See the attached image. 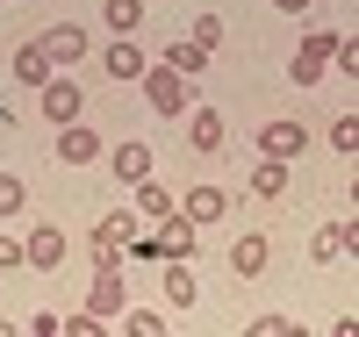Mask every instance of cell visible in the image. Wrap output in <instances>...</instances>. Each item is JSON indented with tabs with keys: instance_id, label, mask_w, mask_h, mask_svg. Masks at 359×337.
Instances as JSON below:
<instances>
[{
	"instance_id": "6da1fadb",
	"label": "cell",
	"mask_w": 359,
	"mask_h": 337,
	"mask_svg": "<svg viewBox=\"0 0 359 337\" xmlns=\"http://www.w3.org/2000/svg\"><path fill=\"white\" fill-rule=\"evenodd\" d=\"M137 86H144V101H151V115H187V108H194L187 79H180L172 65H151V72H144Z\"/></svg>"
},
{
	"instance_id": "7a4b0ae2",
	"label": "cell",
	"mask_w": 359,
	"mask_h": 337,
	"mask_svg": "<svg viewBox=\"0 0 359 337\" xmlns=\"http://www.w3.org/2000/svg\"><path fill=\"white\" fill-rule=\"evenodd\" d=\"M123 301H130V287H123V259H108V266L94 273V287H86V309H94L101 323H115V316H123Z\"/></svg>"
},
{
	"instance_id": "3957f363",
	"label": "cell",
	"mask_w": 359,
	"mask_h": 337,
	"mask_svg": "<svg viewBox=\"0 0 359 337\" xmlns=\"http://www.w3.org/2000/svg\"><path fill=\"white\" fill-rule=\"evenodd\" d=\"M331 43H338V36H323V29H316V36H302V50L287 57V79H294V86H316L323 72H331Z\"/></svg>"
},
{
	"instance_id": "277c9868",
	"label": "cell",
	"mask_w": 359,
	"mask_h": 337,
	"mask_svg": "<svg viewBox=\"0 0 359 337\" xmlns=\"http://www.w3.org/2000/svg\"><path fill=\"white\" fill-rule=\"evenodd\" d=\"M36 94H43V115L57 122V130H65V122H79V108H86V94H79V79H65V72H50V79L36 86Z\"/></svg>"
},
{
	"instance_id": "5b68a950",
	"label": "cell",
	"mask_w": 359,
	"mask_h": 337,
	"mask_svg": "<svg viewBox=\"0 0 359 337\" xmlns=\"http://www.w3.org/2000/svg\"><path fill=\"white\" fill-rule=\"evenodd\" d=\"M259 151H266V158H280V165H294V158H302V151H309V130H302V122H266V130H259Z\"/></svg>"
},
{
	"instance_id": "8992f818",
	"label": "cell",
	"mask_w": 359,
	"mask_h": 337,
	"mask_svg": "<svg viewBox=\"0 0 359 337\" xmlns=\"http://www.w3.org/2000/svg\"><path fill=\"white\" fill-rule=\"evenodd\" d=\"M137 230H144V223L123 216V208H115V216H101V230H94V259H101V266H108V259H123L130 244H137Z\"/></svg>"
},
{
	"instance_id": "52a82bcc",
	"label": "cell",
	"mask_w": 359,
	"mask_h": 337,
	"mask_svg": "<svg viewBox=\"0 0 359 337\" xmlns=\"http://www.w3.org/2000/svg\"><path fill=\"white\" fill-rule=\"evenodd\" d=\"M101 72H108V79H130V86H137L144 72H151V57H144L130 36H108V50H101Z\"/></svg>"
},
{
	"instance_id": "ba28073f",
	"label": "cell",
	"mask_w": 359,
	"mask_h": 337,
	"mask_svg": "<svg viewBox=\"0 0 359 337\" xmlns=\"http://www.w3.org/2000/svg\"><path fill=\"white\" fill-rule=\"evenodd\" d=\"M180 216H187L194 230H208V223H223V216H230V194L201 179V187H187V201H180Z\"/></svg>"
},
{
	"instance_id": "9c48e42d",
	"label": "cell",
	"mask_w": 359,
	"mask_h": 337,
	"mask_svg": "<svg viewBox=\"0 0 359 337\" xmlns=\"http://www.w3.org/2000/svg\"><path fill=\"white\" fill-rule=\"evenodd\" d=\"M57 158H65V165H94V158H101V130L65 122V130H57Z\"/></svg>"
},
{
	"instance_id": "30bf717a",
	"label": "cell",
	"mask_w": 359,
	"mask_h": 337,
	"mask_svg": "<svg viewBox=\"0 0 359 337\" xmlns=\"http://www.w3.org/2000/svg\"><path fill=\"white\" fill-rule=\"evenodd\" d=\"M22 259L36 273H57V266H65V237H57V230H29L22 237Z\"/></svg>"
},
{
	"instance_id": "8fae6325",
	"label": "cell",
	"mask_w": 359,
	"mask_h": 337,
	"mask_svg": "<svg viewBox=\"0 0 359 337\" xmlns=\"http://www.w3.org/2000/svg\"><path fill=\"white\" fill-rule=\"evenodd\" d=\"M266 259H273V244H266V230H245V237L230 244V273H245V280H252V273H266Z\"/></svg>"
},
{
	"instance_id": "7c38bea8",
	"label": "cell",
	"mask_w": 359,
	"mask_h": 337,
	"mask_svg": "<svg viewBox=\"0 0 359 337\" xmlns=\"http://www.w3.org/2000/svg\"><path fill=\"white\" fill-rule=\"evenodd\" d=\"M359 252V223H331V230H316V244H309V259H352Z\"/></svg>"
},
{
	"instance_id": "4fadbf2b",
	"label": "cell",
	"mask_w": 359,
	"mask_h": 337,
	"mask_svg": "<svg viewBox=\"0 0 359 337\" xmlns=\"http://www.w3.org/2000/svg\"><path fill=\"white\" fill-rule=\"evenodd\" d=\"M115 179H123V187H144V179H151V144H115Z\"/></svg>"
},
{
	"instance_id": "5bb4252c",
	"label": "cell",
	"mask_w": 359,
	"mask_h": 337,
	"mask_svg": "<svg viewBox=\"0 0 359 337\" xmlns=\"http://www.w3.org/2000/svg\"><path fill=\"white\" fill-rule=\"evenodd\" d=\"M43 50H50V65H72V57H86V29L79 22H57L43 36Z\"/></svg>"
},
{
	"instance_id": "9a60e30c",
	"label": "cell",
	"mask_w": 359,
	"mask_h": 337,
	"mask_svg": "<svg viewBox=\"0 0 359 337\" xmlns=\"http://www.w3.org/2000/svg\"><path fill=\"white\" fill-rule=\"evenodd\" d=\"M50 72H57V65H50V50H43V36H36V43H22V50H15V79H22V86H43Z\"/></svg>"
},
{
	"instance_id": "2e32d148",
	"label": "cell",
	"mask_w": 359,
	"mask_h": 337,
	"mask_svg": "<svg viewBox=\"0 0 359 337\" xmlns=\"http://www.w3.org/2000/svg\"><path fill=\"white\" fill-rule=\"evenodd\" d=\"M187 115H194V122H187V144H194V151H223V137H230L223 115H216V108H187Z\"/></svg>"
},
{
	"instance_id": "e0dca14e",
	"label": "cell",
	"mask_w": 359,
	"mask_h": 337,
	"mask_svg": "<svg viewBox=\"0 0 359 337\" xmlns=\"http://www.w3.org/2000/svg\"><path fill=\"white\" fill-rule=\"evenodd\" d=\"M158 266H165V301H172V309H194V294H201V287H194L187 259H158Z\"/></svg>"
},
{
	"instance_id": "ac0fdd59",
	"label": "cell",
	"mask_w": 359,
	"mask_h": 337,
	"mask_svg": "<svg viewBox=\"0 0 359 337\" xmlns=\"http://www.w3.org/2000/svg\"><path fill=\"white\" fill-rule=\"evenodd\" d=\"M101 22H108V36H137L144 0H101Z\"/></svg>"
},
{
	"instance_id": "d6986e66",
	"label": "cell",
	"mask_w": 359,
	"mask_h": 337,
	"mask_svg": "<svg viewBox=\"0 0 359 337\" xmlns=\"http://www.w3.org/2000/svg\"><path fill=\"white\" fill-rule=\"evenodd\" d=\"M158 244H165V259H187V252H194V223L172 208V216L158 223Z\"/></svg>"
},
{
	"instance_id": "ffe728a7",
	"label": "cell",
	"mask_w": 359,
	"mask_h": 337,
	"mask_svg": "<svg viewBox=\"0 0 359 337\" xmlns=\"http://www.w3.org/2000/svg\"><path fill=\"white\" fill-rule=\"evenodd\" d=\"M158 65H172V72H180V79H194V72H201V65H208V50H201V43H194V36H187V43H165V57H158Z\"/></svg>"
},
{
	"instance_id": "44dd1931",
	"label": "cell",
	"mask_w": 359,
	"mask_h": 337,
	"mask_svg": "<svg viewBox=\"0 0 359 337\" xmlns=\"http://www.w3.org/2000/svg\"><path fill=\"white\" fill-rule=\"evenodd\" d=\"M137 216H144V223H165V216H172V194L158 187V179H144V187H137Z\"/></svg>"
},
{
	"instance_id": "7402d4cb",
	"label": "cell",
	"mask_w": 359,
	"mask_h": 337,
	"mask_svg": "<svg viewBox=\"0 0 359 337\" xmlns=\"http://www.w3.org/2000/svg\"><path fill=\"white\" fill-rule=\"evenodd\" d=\"M252 194H266V201L287 194V165H280V158H259V165H252Z\"/></svg>"
},
{
	"instance_id": "603a6c76",
	"label": "cell",
	"mask_w": 359,
	"mask_h": 337,
	"mask_svg": "<svg viewBox=\"0 0 359 337\" xmlns=\"http://www.w3.org/2000/svg\"><path fill=\"white\" fill-rule=\"evenodd\" d=\"M115 330H123V337H165V316H151V309H130V316H115Z\"/></svg>"
},
{
	"instance_id": "cb8c5ba5",
	"label": "cell",
	"mask_w": 359,
	"mask_h": 337,
	"mask_svg": "<svg viewBox=\"0 0 359 337\" xmlns=\"http://www.w3.org/2000/svg\"><path fill=\"white\" fill-rule=\"evenodd\" d=\"M294 330H302L294 316H252V337H294Z\"/></svg>"
},
{
	"instance_id": "d4e9b609",
	"label": "cell",
	"mask_w": 359,
	"mask_h": 337,
	"mask_svg": "<svg viewBox=\"0 0 359 337\" xmlns=\"http://www.w3.org/2000/svg\"><path fill=\"white\" fill-rule=\"evenodd\" d=\"M29 201V187H22V179L15 172H0V216H15V208Z\"/></svg>"
},
{
	"instance_id": "484cf974",
	"label": "cell",
	"mask_w": 359,
	"mask_h": 337,
	"mask_svg": "<svg viewBox=\"0 0 359 337\" xmlns=\"http://www.w3.org/2000/svg\"><path fill=\"white\" fill-rule=\"evenodd\" d=\"M331 144L345 151V158H352V151H359V122H352V115H338V122H331Z\"/></svg>"
},
{
	"instance_id": "4316f807",
	"label": "cell",
	"mask_w": 359,
	"mask_h": 337,
	"mask_svg": "<svg viewBox=\"0 0 359 337\" xmlns=\"http://www.w3.org/2000/svg\"><path fill=\"white\" fill-rule=\"evenodd\" d=\"M194 43H201V50H216V43H223V22H216V15H201V22H194Z\"/></svg>"
},
{
	"instance_id": "83f0119b",
	"label": "cell",
	"mask_w": 359,
	"mask_h": 337,
	"mask_svg": "<svg viewBox=\"0 0 359 337\" xmlns=\"http://www.w3.org/2000/svg\"><path fill=\"white\" fill-rule=\"evenodd\" d=\"M8 266H29V259H22V244H15V237H0V273H8Z\"/></svg>"
},
{
	"instance_id": "f1b7e54d",
	"label": "cell",
	"mask_w": 359,
	"mask_h": 337,
	"mask_svg": "<svg viewBox=\"0 0 359 337\" xmlns=\"http://www.w3.org/2000/svg\"><path fill=\"white\" fill-rule=\"evenodd\" d=\"M273 8H280V15H302V8H309V0H273Z\"/></svg>"
}]
</instances>
